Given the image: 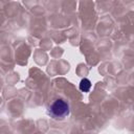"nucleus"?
Wrapping results in <instances>:
<instances>
[{"mask_svg":"<svg viewBox=\"0 0 134 134\" xmlns=\"http://www.w3.org/2000/svg\"><path fill=\"white\" fill-rule=\"evenodd\" d=\"M69 111L70 110H69L68 103L62 98L55 99L48 107V110H47L50 117H52L53 119H57V120H62L65 117H67L69 115Z\"/></svg>","mask_w":134,"mask_h":134,"instance_id":"f257e3e1","label":"nucleus"},{"mask_svg":"<svg viewBox=\"0 0 134 134\" xmlns=\"http://www.w3.org/2000/svg\"><path fill=\"white\" fill-rule=\"evenodd\" d=\"M91 88V82L88 79H83L80 83V89L84 92H88Z\"/></svg>","mask_w":134,"mask_h":134,"instance_id":"f03ea898","label":"nucleus"}]
</instances>
